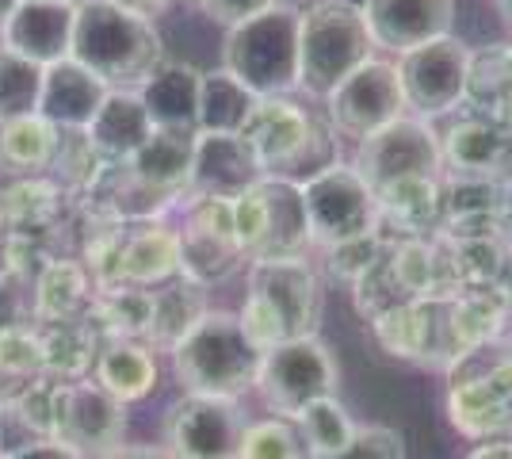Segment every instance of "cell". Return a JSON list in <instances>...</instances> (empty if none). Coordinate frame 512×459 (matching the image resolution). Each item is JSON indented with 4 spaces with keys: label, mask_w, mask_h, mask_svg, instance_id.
<instances>
[{
    "label": "cell",
    "mask_w": 512,
    "mask_h": 459,
    "mask_svg": "<svg viewBox=\"0 0 512 459\" xmlns=\"http://www.w3.org/2000/svg\"><path fill=\"white\" fill-rule=\"evenodd\" d=\"M88 326L100 333V341H146L153 322V291L150 287H100L88 306Z\"/></svg>",
    "instance_id": "31"
},
{
    "label": "cell",
    "mask_w": 512,
    "mask_h": 459,
    "mask_svg": "<svg viewBox=\"0 0 512 459\" xmlns=\"http://www.w3.org/2000/svg\"><path fill=\"white\" fill-rule=\"evenodd\" d=\"M375 58V39L367 31L360 4L318 0L299 12V88L325 100L348 73Z\"/></svg>",
    "instance_id": "5"
},
{
    "label": "cell",
    "mask_w": 512,
    "mask_h": 459,
    "mask_svg": "<svg viewBox=\"0 0 512 459\" xmlns=\"http://www.w3.org/2000/svg\"><path fill=\"white\" fill-rule=\"evenodd\" d=\"M394 66H398V77H402L409 115L440 119V115H451V111L463 108L470 46L459 43L455 35L413 46L406 54H398Z\"/></svg>",
    "instance_id": "13"
},
{
    "label": "cell",
    "mask_w": 512,
    "mask_h": 459,
    "mask_svg": "<svg viewBox=\"0 0 512 459\" xmlns=\"http://www.w3.org/2000/svg\"><path fill=\"white\" fill-rule=\"evenodd\" d=\"M375 50L406 54L413 46L451 35L455 0H363L360 4Z\"/></svg>",
    "instance_id": "16"
},
{
    "label": "cell",
    "mask_w": 512,
    "mask_h": 459,
    "mask_svg": "<svg viewBox=\"0 0 512 459\" xmlns=\"http://www.w3.org/2000/svg\"><path fill=\"white\" fill-rule=\"evenodd\" d=\"M463 111L512 131V46L470 50Z\"/></svg>",
    "instance_id": "28"
},
{
    "label": "cell",
    "mask_w": 512,
    "mask_h": 459,
    "mask_svg": "<svg viewBox=\"0 0 512 459\" xmlns=\"http://www.w3.org/2000/svg\"><path fill=\"white\" fill-rule=\"evenodd\" d=\"M440 153L448 176L505 180L512 169V131L463 111L448 131H440Z\"/></svg>",
    "instance_id": "19"
},
{
    "label": "cell",
    "mask_w": 512,
    "mask_h": 459,
    "mask_svg": "<svg viewBox=\"0 0 512 459\" xmlns=\"http://www.w3.org/2000/svg\"><path fill=\"white\" fill-rule=\"evenodd\" d=\"M241 138L253 146L264 173L299 184L337 161V131L329 127V119L318 123L291 96H260L241 127Z\"/></svg>",
    "instance_id": "4"
},
{
    "label": "cell",
    "mask_w": 512,
    "mask_h": 459,
    "mask_svg": "<svg viewBox=\"0 0 512 459\" xmlns=\"http://www.w3.org/2000/svg\"><path fill=\"white\" fill-rule=\"evenodd\" d=\"M96 284L88 268L73 257H50V261L31 276V303H35V322H73L85 318L92 306Z\"/></svg>",
    "instance_id": "25"
},
{
    "label": "cell",
    "mask_w": 512,
    "mask_h": 459,
    "mask_svg": "<svg viewBox=\"0 0 512 459\" xmlns=\"http://www.w3.org/2000/svg\"><path fill=\"white\" fill-rule=\"evenodd\" d=\"M199 81H203V69L161 58L150 77L138 85V96L150 111L153 127L199 131Z\"/></svg>",
    "instance_id": "23"
},
{
    "label": "cell",
    "mask_w": 512,
    "mask_h": 459,
    "mask_svg": "<svg viewBox=\"0 0 512 459\" xmlns=\"http://www.w3.org/2000/svg\"><path fill=\"white\" fill-rule=\"evenodd\" d=\"M8 241H12V230L0 222V276L8 272Z\"/></svg>",
    "instance_id": "48"
},
{
    "label": "cell",
    "mask_w": 512,
    "mask_h": 459,
    "mask_svg": "<svg viewBox=\"0 0 512 459\" xmlns=\"http://www.w3.org/2000/svg\"><path fill=\"white\" fill-rule=\"evenodd\" d=\"M386 245H390V238H383V230L379 234H363V238H352V241H337V245H325V272L333 280L356 284L363 272L383 257Z\"/></svg>",
    "instance_id": "41"
},
{
    "label": "cell",
    "mask_w": 512,
    "mask_h": 459,
    "mask_svg": "<svg viewBox=\"0 0 512 459\" xmlns=\"http://www.w3.org/2000/svg\"><path fill=\"white\" fill-rule=\"evenodd\" d=\"M16 8H20V0H0V27L8 23V16H12Z\"/></svg>",
    "instance_id": "49"
},
{
    "label": "cell",
    "mask_w": 512,
    "mask_h": 459,
    "mask_svg": "<svg viewBox=\"0 0 512 459\" xmlns=\"http://www.w3.org/2000/svg\"><path fill=\"white\" fill-rule=\"evenodd\" d=\"M321 276L310 257H260L249 261V291L237 322L260 352L291 337L318 333Z\"/></svg>",
    "instance_id": "2"
},
{
    "label": "cell",
    "mask_w": 512,
    "mask_h": 459,
    "mask_svg": "<svg viewBox=\"0 0 512 459\" xmlns=\"http://www.w3.org/2000/svg\"><path fill=\"white\" fill-rule=\"evenodd\" d=\"M237 459H306V444L299 437V425L287 421V417L249 421Z\"/></svg>",
    "instance_id": "39"
},
{
    "label": "cell",
    "mask_w": 512,
    "mask_h": 459,
    "mask_svg": "<svg viewBox=\"0 0 512 459\" xmlns=\"http://www.w3.org/2000/svg\"><path fill=\"white\" fill-rule=\"evenodd\" d=\"M256 100L230 69H207L199 81V131L207 134H241L245 119L253 115Z\"/></svg>",
    "instance_id": "35"
},
{
    "label": "cell",
    "mask_w": 512,
    "mask_h": 459,
    "mask_svg": "<svg viewBox=\"0 0 512 459\" xmlns=\"http://www.w3.org/2000/svg\"><path fill=\"white\" fill-rule=\"evenodd\" d=\"M43 375L62 379V383H77L88 379L96 360H100V333L88 326V318H73V322H54L43 326Z\"/></svg>",
    "instance_id": "33"
},
{
    "label": "cell",
    "mask_w": 512,
    "mask_h": 459,
    "mask_svg": "<svg viewBox=\"0 0 512 459\" xmlns=\"http://www.w3.org/2000/svg\"><path fill=\"white\" fill-rule=\"evenodd\" d=\"M448 417L470 440L512 437V356L493 345L459 356L451 364Z\"/></svg>",
    "instance_id": "7"
},
{
    "label": "cell",
    "mask_w": 512,
    "mask_h": 459,
    "mask_svg": "<svg viewBox=\"0 0 512 459\" xmlns=\"http://www.w3.org/2000/svg\"><path fill=\"white\" fill-rule=\"evenodd\" d=\"M176 383L188 394H214V398H241L256 387L260 356L264 352L249 341L237 314L207 310L195 329L169 352Z\"/></svg>",
    "instance_id": "3"
},
{
    "label": "cell",
    "mask_w": 512,
    "mask_h": 459,
    "mask_svg": "<svg viewBox=\"0 0 512 459\" xmlns=\"http://www.w3.org/2000/svg\"><path fill=\"white\" fill-rule=\"evenodd\" d=\"M153 291V322L146 333V345L153 352H172L188 333L195 329V322L211 310L207 306V287L188 280V276H172Z\"/></svg>",
    "instance_id": "29"
},
{
    "label": "cell",
    "mask_w": 512,
    "mask_h": 459,
    "mask_svg": "<svg viewBox=\"0 0 512 459\" xmlns=\"http://www.w3.org/2000/svg\"><path fill=\"white\" fill-rule=\"evenodd\" d=\"M195 134L199 131H172V127H153L146 146L127 161V169L153 192L172 199H184L188 176L195 161Z\"/></svg>",
    "instance_id": "26"
},
{
    "label": "cell",
    "mask_w": 512,
    "mask_h": 459,
    "mask_svg": "<svg viewBox=\"0 0 512 459\" xmlns=\"http://www.w3.org/2000/svg\"><path fill=\"white\" fill-rule=\"evenodd\" d=\"M73 12L65 0H20V8L0 27V46L35 66H54L69 58L73 46Z\"/></svg>",
    "instance_id": "18"
},
{
    "label": "cell",
    "mask_w": 512,
    "mask_h": 459,
    "mask_svg": "<svg viewBox=\"0 0 512 459\" xmlns=\"http://www.w3.org/2000/svg\"><path fill=\"white\" fill-rule=\"evenodd\" d=\"M35 322V303H31V276L4 272L0 276V329H20Z\"/></svg>",
    "instance_id": "43"
},
{
    "label": "cell",
    "mask_w": 512,
    "mask_h": 459,
    "mask_svg": "<svg viewBox=\"0 0 512 459\" xmlns=\"http://www.w3.org/2000/svg\"><path fill=\"white\" fill-rule=\"evenodd\" d=\"M337 379H341V368L329 345L318 333H310V337H291L260 356L256 391L272 414L295 421L310 402L337 394Z\"/></svg>",
    "instance_id": "8"
},
{
    "label": "cell",
    "mask_w": 512,
    "mask_h": 459,
    "mask_svg": "<svg viewBox=\"0 0 512 459\" xmlns=\"http://www.w3.org/2000/svg\"><path fill=\"white\" fill-rule=\"evenodd\" d=\"M222 66L253 96H287L299 88V8L272 4L268 12L230 27Z\"/></svg>",
    "instance_id": "6"
},
{
    "label": "cell",
    "mask_w": 512,
    "mask_h": 459,
    "mask_svg": "<svg viewBox=\"0 0 512 459\" xmlns=\"http://www.w3.org/2000/svg\"><path fill=\"white\" fill-rule=\"evenodd\" d=\"M0 459H81L73 448H65L58 440H35V444H27L20 452H12V456H0Z\"/></svg>",
    "instance_id": "45"
},
{
    "label": "cell",
    "mask_w": 512,
    "mask_h": 459,
    "mask_svg": "<svg viewBox=\"0 0 512 459\" xmlns=\"http://www.w3.org/2000/svg\"><path fill=\"white\" fill-rule=\"evenodd\" d=\"M62 131L43 119L39 111L0 119V173L4 176H31L46 173L54 153H58Z\"/></svg>",
    "instance_id": "30"
},
{
    "label": "cell",
    "mask_w": 512,
    "mask_h": 459,
    "mask_svg": "<svg viewBox=\"0 0 512 459\" xmlns=\"http://www.w3.org/2000/svg\"><path fill=\"white\" fill-rule=\"evenodd\" d=\"M43 375V333L35 326L0 329V402Z\"/></svg>",
    "instance_id": "37"
},
{
    "label": "cell",
    "mask_w": 512,
    "mask_h": 459,
    "mask_svg": "<svg viewBox=\"0 0 512 459\" xmlns=\"http://www.w3.org/2000/svg\"><path fill=\"white\" fill-rule=\"evenodd\" d=\"M501 8H505V12H509V20H512V0H501Z\"/></svg>",
    "instance_id": "51"
},
{
    "label": "cell",
    "mask_w": 512,
    "mask_h": 459,
    "mask_svg": "<svg viewBox=\"0 0 512 459\" xmlns=\"http://www.w3.org/2000/svg\"><path fill=\"white\" fill-rule=\"evenodd\" d=\"M92 379L119 402H142L157 387V356L146 341H107Z\"/></svg>",
    "instance_id": "32"
},
{
    "label": "cell",
    "mask_w": 512,
    "mask_h": 459,
    "mask_svg": "<svg viewBox=\"0 0 512 459\" xmlns=\"http://www.w3.org/2000/svg\"><path fill=\"white\" fill-rule=\"evenodd\" d=\"M352 169L367 180L371 192L386 184H398L409 176H444V153H440V131L432 119L402 115L383 131L367 134L356 146Z\"/></svg>",
    "instance_id": "11"
},
{
    "label": "cell",
    "mask_w": 512,
    "mask_h": 459,
    "mask_svg": "<svg viewBox=\"0 0 512 459\" xmlns=\"http://www.w3.org/2000/svg\"><path fill=\"white\" fill-rule=\"evenodd\" d=\"M58 203H62V184L54 176H8V184H0V222L8 230L23 234L43 230L58 215Z\"/></svg>",
    "instance_id": "34"
},
{
    "label": "cell",
    "mask_w": 512,
    "mask_h": 459,
    "mask_svg": "<svg viewBox=\"0 0 512 459\" xmlns=\"http://www.w3.org/2000/svg\"><path fill=\"white\" fill-rule=\"evenodd\" d=\"M260 207H264V241H260V257H306V249L314 245L310 238V219H306V199H302L299 180L287 176H264L256 184Z\"/></svg>",
    "instance_id": "21"
},
{
    "label": "cell",
    "mask_w": 512,
    "mask_h": 459,
    "mask_svg": "<svg viewBox=\"0 0 512 459\" xmlns=\"http://www.w3.org/2000/svg\"><path fill=\"white\" fill-rule=\"evenodd\" d=\"M127 4H134V8H142V12H146V8H157V4H165V0H127Z\"/></svg>",
    "instance_id": "50"
},
{
    "label": "cell",
    "mask_w": 512,
    "mask_h": 459,
    "mask_svg": "<svg viewBox=\"0 0 512 459\" xmlns=\"http://www.w3.org/2000/svg\"><path fill=\"white\" fill-rule=\"evenodd\" d=\"M39 92H43V66L0 46V119L39 111Z\"/></svg>",
    "instance_id": "38"
},
{
    "label": "cell",
    "mask_w": 512,
    "mask_h": 459,
    "mask_svg": "<svg viewBox=\"0 0 512 459\" xmlns=\"http://www.w3.org/2000/svg\"><path fill=\"white\" fill-rule=\"evenodd\" d=\"M85 134L104 161H130L153 134V119L138 88H111Z\"/></svg>",
    "instance_id": "24"
},
{
    "label": "cell",
    "mask_w": 512,
    "mask_h": 459,
    "mask_svg": "<svg viewBox=\"0 0 512 459\" xmlns=\"http://www.w3.org/2000/svg\"><path fill=\"white\" fill-rule=\"evenodd\" d=\"M69 58L107 88H138L165 54L150 12L127 0H77Z\"/></svg>",
    "instance_id": "1"
},
{
    "label": "cell",
    "mask_w": 512,
    "mask_h": 459,
    "mask_svg": "<svg viewBox=\"0 0 512 459\" xmlns=\"http://www.w3.org/2000/svg\"><path fill=\"white\" fill-rule=\"evenodd\" d=\"M264 169L256 161L253 146L241 134H195V161L184 196H218L237 199L253 184L264 180Z\"/></svg>",
    "instance_id": "17"
},
{
    "label": "cell",
    "mask_w": 512,
    "mask_h": 459,
    "mask_svg": "<svg viewBox=\"0 0 512 459\" xmlns=\"http://www.w3.org/2000/svg\"><path fill=\"white\" fill-rule=\"evenodd\" d=\"M65 4H77V0H65Z\"/></svg>",
    "instance_id": "52"
},
{
    "label": "cell",
    "mask_w": 512,
    "mask_h": 459,
    "mask_svg": "<svg viewBox=\"0 0 512 459\" xmlns=\"http://www.w3.org/2000/svg\"><path fill=\"white\" fill-rule=\"evenodd\" d=\"M184 222L180 234V276L211 287L230 280L245 264V253L234 234V199L218 196H184L180 199Z\"/></svg>",
    "instance_id": "10"
},
{
    "label": "cell",
    "mask_w": 512,
    "mask_h": 459,
    "mask_svg": "<svg viewBox=\"0 0 512 459\" xmlns=\"http://www.w3.org/2000/svg\"><path fill=\"white\" fill-rule=\"evenodd\" d=\"M123 437H127V402L107 394L96 379L65 383L58 433H54L58 444L73 448L81 459H96L119 448Z\"/></svg>",
    "instance_id": "15"
},
{
    "label": "cell",
    "mask_w": 512,
    "mask_h": 459,
    "mask_svg": "<svg viewBox=\"0 0 512 459\" xmlns=\"http://www.w3.org/2000/svg\"><path fill=\"white\" fill-rule=\"evenodd\" d=\"M180 276V234L165 219L130 222L123 241V284L161 287Z\"/></svg>",
    "instance_id": "27"
},
{
    "label": "cell",
    "mask_w": 512,
    "mask_h": 459,
    "mask_svg": "<svg viewBox=\"0 0 512 459\" xmlns=\"http://www.w3.org/2000/svg\"><path fill=\"white\" fill-rule=\"evenodd\" d=\"M272 4H279V0H199V8H203L211 20L226 23V27L249 20V16H260V12H268Z\"/></svg>",
    "instance_id": "44"
},
{
    "label": "cell",
    "mask_w": 512,
    "mask_h": 459,
    "mask_svg": "<svg viewBox=\"0 0 512 459\" xmlns=\"http://www.w3.org/2000/svg\"><path fill=\"white\" fill-rule=\"evenodd\" d=\"M325 459H406V444L398 429H386V425H356V437L352 444L337 452V456Z\"/></svg>",
    "instance_id": "42"
},
{
    "label": "cell",
    "mask_w": 512,
    "mask_h": 459,
    "mask_svg": "<svg viewBox=\"0 0 512 459\" xmlns=\"http://www.w3.org/2000/svg\"><path fill=\"white\" fill-rule=\"evenodd\" d=\"M249 417L237 398L214 394H184L169 410L165 448L172 459H237Z\"/></svg>",
    "instance_id": "14"
},
{
    "label": "cell",
    "mask_w": 512,
    "mask_h": 459,
    "mask_svg": "<svg viewBox=\"0 0 512 459\" xmlns=\"http://www.w3.org/2000/svg\"><path fill=\"white\" fill-rule=\"evenodd\" d=\"M375 199L383 230H394L398 238H432L444 226V176H409L379 188Z\"/></svg>",
    "instance_id": "22"
},
{
    "label": "cell",
    "mask_w": 512,
    "mask_h": 459,
    "mask_svg": "<svg viewBox=\"0 0 512 459\" xmlns=\"http://www.w3.org/2000/svg\"><path fill=\"white\" fill-rule=\"evenodd\" d=\"M302 199H306V219H310V238L314 245H337L363 234H379L383 215H379V199L367 188L352 165H325L321 173L302 180Z\"/></svg>",
    "instance_id": "9"
},
{
    "label": "cell",
    "mask_w": 512,
    "mask_h": 459,
    "mask_svg": "<svg viewBox=\"0 0 512 459\" xmlns=\"http://www.w3.org/2000/svg\"><path fill=\"white\" fill-rule=\"evenodd\" d=\"M96 459H172V452L169 448H153V444H119V448H111Z\"/></svg>",
    "instance_id": "46"
},
{
    "label": "cell",
    "mask_w": 512,
    "mask_h": 459,
    "mask_svg": "<svg viewBox=\"0 0 512 459\" xmlns=\"http://www.w3.org/2000/svg\"><path fill=\"white\" fill-rule=\"evenodd\" d=\"M409 115L402 77L394 62H363L356 73H348L341 85L325 96V119L344 138L363 142L367 134L383 131L394 119Z\"/></svg>",
    "instance_id": "12"
},
{
    "label": "cell",
    "mask_w": 512,
    "mask_h": 459,
    "mask_svg": "<svg viewBox=\"0 0 512 459\" xmlns=\"http://www.w3.org/2000/svg\"><path fill=\"white\" fill-rule=\"evenodd\" d=\"M470 459H512V440L501 437V440H482L474 452H470Z\"/></svg>",
    "instance_id": "47"
},
{
    "label": "cell",
    "mask_w": 512,
    "mask_h": 459,
    "mask_svg": "<svg viewBox=\"0 0 512 459\" xmlns=\"http://www.w3.org/2000/svg\"><path fill=\"white\" fill-rule=\"evenodd\" d=\"M111 88L73 58H62L43 69V92H39V115L50 119L58 131H88L96 111L104 108Z\"/></svg>",
    "instance_id": "20"
},
{
    "label": "cell",
    "mask_w": 512,
    "mask_h": 459,
    "mask_svg": "<svg viewBox=\"0 0 512 459\" xmlns=\"http://www.w3.org/2000/svg\"><path fill=\"white\" fill-rule=\"evenodd\" d=\"M295 425H299V437H302V444H306V459L337 456V452H344V448L352 444V437H356V421H352L348 410L337 402V394L310 402V406L295 417Z\"/></svg>",
    "instance_id": "36"
},
{
    "label": "cell",
    "mask_w": 512,
    "mask_h": 459,
    "mask_svg": "<svg viewBox=\"0 0 512 459\" xmlns=\"http://www.w3.org/2000/svg\"><path fill=\"white\" fill-rule=\"evenodd\" d=\"M386 249H390V245H386ZM352 299H356V310H360L367 322L379 318V314L390 310V306L409 303L402 284H398V276H394V268H390V257H386V253L363 272L356 284H352Z\"/></svg>",
    "instance_id": "40"
}]
</instances>
